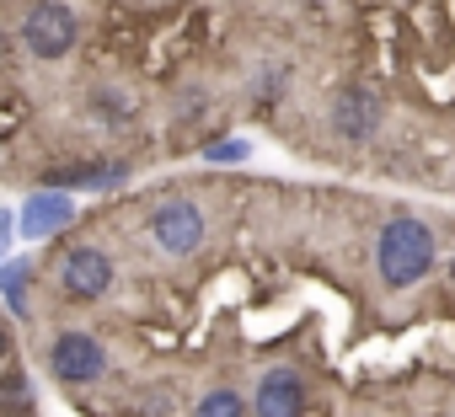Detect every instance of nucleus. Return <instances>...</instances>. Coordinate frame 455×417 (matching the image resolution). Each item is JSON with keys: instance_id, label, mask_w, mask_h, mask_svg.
Wrapping results in <instances>:
<instances>
[{"instance_id": "nucleus-9", "label": "nucleus", "mask_w": 455, "mask_h": 417, "mask_svg": "<svg viewBox=\"0 0 455 417\" xmlns=\"http://www.w3.org/2000/svg\"><path fill=\"white\" fill-rule=\"evenodd\" d=\"M193 417H247V406H242V396H236L231 385H214V390L198 396Z\"/></svg>"}, {"instance_id": "nucleus-10", "label": "nucleus", "mask_w": 455, "mask_h": 417, "mask_svg": "<svg viewBox=\"0 0 455 417\" xmlns=\"http://www.w3.org/2000/svg\"><path fill=\"white\" fill-rule=\"evenodd\" d=\"M28 273H33V263L28 257H12L6 268H0V289H6V305L22 316L28 311Z\"/></svg>"}, {"instance_id": "nucleus-2", "label": "nucleus", "mask_w": 455, "mask_h": 417, "mask_svg": "<svg viewBox=\"0 0 455 417\" xmlns=\"http://www.w3.org/2000/svg\"><path fill=\"white\" fill-rule=\"evenodd\" d=\"M17 38H22V49H28L33 59L60 65V59H70L76 43H81V17L65 6V0H33L28 17L17 22Z\"/></svg>"}, {"instance_id": "nucleus-5", "label": "nucleus", "mask_w": 455, "mask_h": 417, "mask_svg": "<svg viewBox=\"0 0 455 417\" xmlns=\"http://www.w3.org/2000/svg\"><path fill=\"white\" fill-rule=\"evenodd\" d=\"M113 279H118V268H113V257L97 247V241H76V247H65V257L54 263V284H60V295L65 300H102L108 289H113Z\"/></svg>"}, {"instance_id": "nucleus-1", "label": "nucleus", "mask_w": 455, "mask_h": 417, "mask_svg": "<svg viewBox=\"0 0 455 417\" xmlns=\"http://www.w3.org/2000/svg\"><path fill=\"white\" fill-rule=\"evenodd\" d=\"M439 257V241H434V225L418 220V215H391L380 231H375V279L380 289L391 295H407L428 279Z\"/></svg>"}, {"instance_id": "nucleus-11", "label": "nucleus", "mask_w": 455, "mask_h": 417, "mask_svg": "<svg viewBox=\"0 0 455 417\" xmlns=\"http://www.w3.org/2000/svg\"><path fill=\"white\" fill-rule=\"evenodd\" d=\"M247 155H252V139H236V134H231V139H209V145H204V161H209V166H242Z\"/></svg>"}, {"instance_id": "nucleus-8", "label": "nucleus", "mask_w": 455, "mask_h": 417, "mask_svg": "<svg viewBox=\"0 0 455 417\" xmlns=\"http://www.w3.org/2000/svg\"><path fill=\"white\" fill-rule=\"evenodd\" d=\"M306 406H311V385H306L300 369H290V364L263 369L258 396H252V412L258 417H306Z\"/></svg>"}, {"instance_id": "nucleus-6", "label": "nucleus", "mask_w": 455, "mask_h": 417, "mask_svg": "<svg viewBox=\"0 0 455 417\" xmlns=\"http://www.w3.org/2000/svg\"><path fill=\"white\" fill-rule=\"evenodd\" d=\"M332 129H338L343 145H370V139H380V129H386V97H380L375 86H364V81H348V86L332 97Z\"/></svg>"}, {"instance_id": "nucleus-7", "label": "nucleus", "mask_w": 455, "mask_h": 417, "mask_svg": "<svg viewBox=\"0 0 455 417\" xmlns=\"http://www.w3.org/2000/svg\"><path fill=\"white\" fill-rule=\"evenodd\" d=\"M22 236L28 241H54L60 231H70L76 225V215H81V203H76V193L70 187H38L33 198H22Z\"/></svg>"}, {"instance_id": "nucleus-4", "label": "nucleus", "mask_w": 455, "mask_h": 417, "mask_svg": "<svg viewBox=\"0 0 455 417\" xmlns=\"http://www.w3.org/2000/svg\"><path fill=\"white\" fill-rule=\"evenodd\" d=\"M150 241L161 257L182 263V257H198L204 241H209V215H204V203L193 198H166L156 215H150Z\"/></svg>"}, {"instance_id": "nucleus-12", "label": "nucleus", "mask_w": 455, "mask_h": 417, "mask_svg": "<svg viewBox=\"0 0 455 417\" xmlns=\"http://www.w3.org/2000/svg\"><path fill=\"white\" fill-rule=\"evenodd\" d=\"M450 417H455V412H450Z\"/></svg>"}, {"instance_id": "nucleus-3", "label": "nucleus", "mask_w": 455, "mask_h": 417, "mask_svg": "<svg viewBox=\"0 0 455 417\" xmlns=\"http://www.w3.org/2000/svg\"><path fill=\"white\" fill-rule=\"evenodd\" d=\"M108 342L86 327H60L49 342V374L60 385H102L108 380Z\"/></svg>"}]
</instances>
